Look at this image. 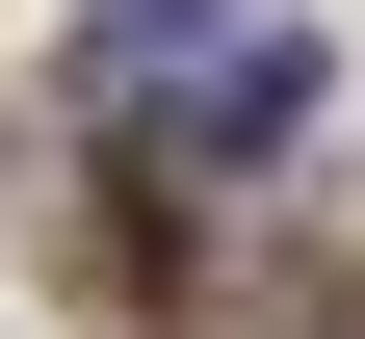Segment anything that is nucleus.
<instances>
[{
    "label": "nucleus",
    "mask_w": 365,
    "mask_h": 339,
    "mask_svg": "<svg viewBox=\"0 0 365 339\" xmlns=\"http://www.w3.org/2000/svg\"><path fill=\"white\" fill-rule=\"evenodd\" d=\"M313 105V53L287 26H261V0H105V26H78V131H130V157H235V131H287Z\"/></svg>",
    "instance_id": "nucleus-1"
}]
</instances>
